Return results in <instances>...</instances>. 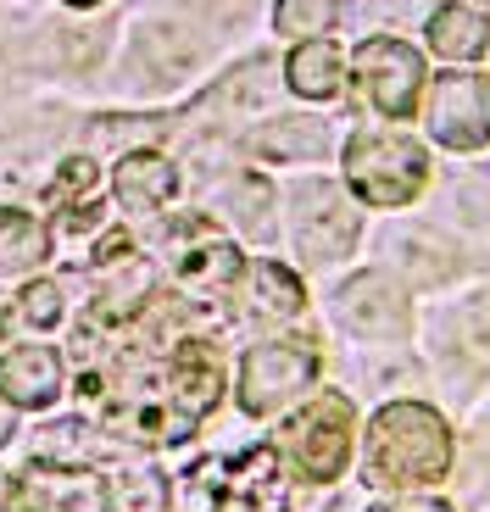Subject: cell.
<instances>
[{
    "label": "cell",
    "mask_w": 490,
    "mask_h": 512,
    "mask_svg": "<svg viewBox=\"0 0 490 512\" xmlns=\"http://www.w3.org/2000/svg\"><path fill=\"white\" fill-rule=\"evenodd\" d=\"M12 435H17V429H12V407H6V396H0V446H6Z\"/></svg>",
    "instance_id": "83f0119b"
},
{
    "label": "cell",
    "mask_w": 490,
    "mask_h": 512,
    "mask_svg": "<svg viewBox=\"0 0 490 512\" xmlns=\"http://www.w3.org/2000/svg\"><path fill=\"white\" fill-rule=\"evenodd\" d=\"M284 78L307 101H335L340 84H346V56H340L335 39H301L290 51V62H284Z\"/></svg>",
    "instance_id": "e0dca14e"
},
{
    "label": "cell",
    "mask_w": 490,
    "mask_h": 512,
    "mask_svg": "<svg viewBox=\"0 0 490 512\" xmlns=\"http://www.w3.org/2000/svg\"><path fill=\"white\" fill-rule=\"evenodd\" d=\"M67 6H101V0H67Z\"/></svg>",
    "instance_id": "f1b7e54d"
},
{
    "label": "cell",
    "mask_w": 490,
    "mask_h": 512,
    "mask_svg": "<svg viewBox=\"0 0 490 512\" xmlns=\"http://www.w3.org/2000/svg\"><path fill=\"white\" fill-rule=\"evenodd\" d=\"M245 262L240 251H234L229 240H218V234H207V245H184L179 251V279L190 284V290L212 295V301H223V295L240 284Z\"/></svg>",
    "instance_id": "ac0fdd59"
},
{
    "label": "cell",
    "mask_w": 490,
    "mask_h": 512,
    "mask_svg": "<svg viewBox=\"0 0 490 512\" xmlns=\"http://www.w3.org/2000/svg\"><path fill=\"white\" fill-rule=\"evenodd\" d=\"M6 512H112V485L90 468L28 462L6 485Z\"/></svg>",
    "instance_id": "9c48e42d"
},
{
    "label": "cell",
    "mask_w": 490,
    "mask_h": 512,
    "mask_svg": "<svg viewBox=\"0 0 490 512\" xmlns=\"http://www.w3.org/2000/svg\"><path fill=\"white\" fill-rule=\"evenodd\" d=\"M340 23V6L335 0H279L273 6V28L290 39H329Z\"/></svg>",
    "instance_id": "7402d4cb"
},
{
    "label": "cell",
    "mask_w": 490,
    "mask_h": 512,
    "mask_svg": "<svg viewBox=\"0 0 490 512\" xmlns=\"http://www.w3.org/2000/svg\"><path fill=\"white\" fill-rule=\"evenodd\" d=\"M184 6H195V12H234L245 0H184Z\"/></svg>",
    "instance_id": "4316f807"
},
{
    "label": "cell",
    "mask_w": 490,
    "mask_h": 512,
    "mask_svg": "<svg viewBox=\"0 0 490 512\" xmlns=\"http://www.w3.org/2000/svg\"><path fill=\"white\" fill-rule=\"evenodd\" d=\"M62 390V357L51 346H12L0 357V396L12 407H51Z\"/></svg>",
    "instance_id": "9a60e30c"
},
{
    "label": "cell",
    "mask_w": 490,
    "mask_h": 512,
    "mask_svg": "<svg viewBox=\"0 0 490 512\" xmlns=\"http://www.w3.org/2000/svg\"><path fill=\"white\" fill-rule=\"evenodd\" d=\"M112 512H168V485L156 468H123L112 479Z\"/></svg>",
    "instance_id": "603a6c76"
},
{
    "label": "cell",
    "mask_w": 490,
    "mask_h": 512,
    "mask_svg": "<svg viewBox=\"0 0 490 512\" xmlns=\"http://www.w3.org/2000/svg\"><path fill=\"white\" fill-rule=\"evenodd\" d=\"M479 6H490V0H479Z\"/></svg>",
    "instance_id": "f546056e"
},
{
    "label": "cell",
    "mask_w": 490,
    "mask_h": 512,
    "mask_svg": "<svg viewBox=\"0 0 490 512\" xmlns=\"http://www.w3.org/2000/svg\"><path fill=\"white\" fill-rule=\"evenodd\" d=\"M346 184L368 206H407L429 184V151L396 128H362L346 140Z\"/></svg>",
    "instance_id": "277c9868"
},
{
    "label": "cell",
    "mask_w": 490,
    "mask_h": 512,
    "mask_svg": "<svg viewBox=\"0 0 490 512\" xmlns=\"http://www.w3.org/2000/svg\"><path fill=\"white\" fill-rule=\"evenodd\" d=\"M351 67H357V84L362 95H368V106L374 112H385L390 123H407V117L418 112V95H424V56L407 45V39H362L357 56H351Z\"/></svg>",
    "instance_id": "52a82bcc"
},
{
    "label": "cell",
    "mask_w": 490,
    "mask_h": 512,
    "mask_svg": "<svg viewBox=\"0 0 490 512\" xmlns=\"http://www.w3.org/2000/svg\"><path fill=\"white\" fill-rule=\"evenodd\" d=\"M95 284H101V301H95V318L106 323H123L145 307V290H151V262L134 251L123 234L95 251Z\"/></svg>",
    "instance_id": "4fadbf2b"
},
{
    "label": "cell",
    "mask_w": 490,
    "mask_h": 512,
    "mask_svg": "<svg viewBox=\"0 0 490 512\" xmlns=\"http://www.w3.org/2000/svg\"><path fill=\"white\" fill-rule=\"evenodd\" d=\"M223 368L207 346H184L179 357L151 362V368H129L117 384H84V396L101 401L106 429L123 440H151V446H173L218 407Z\"/></svg>",
    "instance_id": "6da1fadb"
},
{
    "label": "cell",
    "mask_w": 490,
    "mask_h": 512,
    "mask_svg": "<svg viewBox=\"0 0 490 512\" xmlns=\"http://www.w3.org/2000/svg\"><path fill=\"white\" fill-rule=\"evenodd\" d=\"M112 190H117V201H123V212L151 218V212H162V206L179 195V173H173L168 156L129 151L123 162H117V173H112Z\"/></svg>",
    "instance_id": "5bb4252c"
},
{
    "label": "cell",
    "mask_w": 490,
    "mask_h": 512,
    "mask_svg": "<svg viewBox=\"0 0 490 512\" xmlns=\"http://www.w3.org/2000/svg\"><path fill=\"white\" fill-rule=\"evenodd\" d=\"M452 468V429L435 407L424 401H390L368 423V446H362V474L368 485L385 490H413L435 485Z\"/></svg>",
    "instance_id": "7a4b0ae2"
},
{
    "label": "cell",
    "mask_w": 490,
    "mask_h": 512,
    "mask_svg": "<svg viewBox=\"0 0 490 512\" xmlns=\"http://www.w3.org/2000/svg\"><path fill=\"white\" fill-rule=\"evenodd\" d=\"M284 457L296 462V474L312 485L340 479L351 457V401L346 396H318L284 423Z\"/></svg>",
    "instance_id": "8992f818"
},
{
    "label": "cell",
    "mask_w": 490,
    "mask_h": 512,
    "mask_svg": "<svg viewBox=\"0 0 490 512\" xmlns=\"http://www.w3.org/2000/svg\"><path fill=\"white\" fill-rule=\"evenodd\" d=\"M335 312L351 334H362V340H401L407 323H413L407 295H401V284L390 279V273H357V279L335 295Z\"/></svg>",
    "instance_id": "8fae6325"
},
{
    "label": "cell",
    "mask_w": 490,
    "mask_h": 512,
    "mask_svg": "<svg viewBox=\"0 0 490 512\" xmlns=\"http://www.w3.org/2000/svg\"><path fill=\"white\" fill-rule=\"evenodd\" d=\"M429 134L446 151H485L490 145V78L485 73H440L429 84Z\"/></svg>",
    "instance_id": "ba28073f"
},
{
    "label": "cell",
    "mask_w": 490,
    "mask_h": 512,
    "mask_svg": "<svg viewBox=\"0 0 490 512\" xmlns=\"http://www.w3.org/2000/svg\"><path fill=\"white\" fill-rule=\"evenodd\" d=\"M190 512H284V468L273 446H251L240 457H207L184 474Z\"/></svg>",
    "instance_id": "3957f363"
},
{
    "label": "cell",
    "mask_w": 490,
    "mask_h": 512,
    "mask_svg": "<svg viewBox=\"0 0 490 512\" xmlns=\"http://www.w3.org/2000/svg\"><path fill=\"white\" fill-rule=\"evenodd\" d=\"M296 245L307 262H335L357 245V212L335 184H301L296 190Z\"/></svg>",
    "instance_id": "30bf717a"
},
{
    "label": "cell",
    "mask_w": 490,
    "mask_h": 512,
    "mask_svg": "<svg viewBox=\"0 0 490 512\" xmlns=\"http://www.w3.org/2000/svg\"><path fill=\"white\" fill-rule=\"evenodd\" d=\"M429 51L446 56V62H479L490 51V17L479 6H463V0L440 6L429 17Z\"/></svg>",
    "instance_id": "2e32d148"
},
{
    "label": "cell",
    "mask_w": 490,
    "mask_h": 512,
    "mask_svg": "<svg viewBox=\"0 0 490 512\" xmlns=\"http://www.w3.org/2000/svg\"><path fill=\"white\" fill-rule=\"evenodd\" d=\"M251 312L262 318H296L301 312V279L279 262H257L251 268Z\"/></svg>",
    "instance_id": "44dd1931"
},
{
    "label": "cell",
    "mask_w": 490,
    "mask_h": 512,
    "mask_svg": "<svg viewBox=\"0 0 490 512\" xmlns=\"http://www.w3.org/2000/svg\"><path fill=\"white\" fill-rule=\"evenodd\" d=\"M56 318H62V290H56V284H28V290L17 295V307H6L0 334L28 329V323H56Z\"/></svg>",
    "instance_id": "cb8c5ba5"
},
{
    "label": "cell",
    "mask_w": 490,
    "mask_h": 512,
    "mask_svg": "<svg viewBox=\"0 0 490 512\" xmlns=\"http://www.w3.org/2000/svg\"><path fill=\"white\" fill-rule=\"evenodd\" d=\"M90 179H95V167L84 162V156H73V162L62 167V179H56V201H73V195L84 190V184H90Z\"/></svg>",
    "instance_id": "d4e9b609"
},
{
    "label": "cell",
    "mask_w": 490,
    "mask_h": 512,
    "mask_svg": "<svg viewBox=\"0 0 490 512\" xmlns=\"http://www.w3.org/2000/svg\"><path fill=\"white\" fill-rule=\"evenodd\" d=\"M195 62H201V39L184 23H145L134 34L129 73L145 90H173V84H184L195 73Z\"/></svg>",
    "instance_id": "7c38bea8"
},
{
    "label": "cell",
    "mask_w": 490,
    "mask_h": 512,
    "mask_svg": "<svg viewBox=\"0 0 490 512\" xmlns=\"http://www.w3.org/2000/svg\"><path fill=\"white\" fill-rule=\"evenodd\" d=\"M323 145H329V134H323L312 117H279V123H268L262 134H251V151L257 156H323Z\"/></svg>",
    "instance_id": "ffe728a7"
},
{
    "label": "cell",
    "mask_w": 490,
    "mask_h": 512,
    "mask_svg": "<svg viewBox=\"0 0 490 512\" xmlns=\"http://www.w3.org/2000/svg\"><path fill=\"white\" fill-rule=\"evenodd\" d=\"M368 512H452V507L435 496H401V501H385V507H368Z\"/></svg>",
    "instance_id": "484cf974"
},
{
    "label": "cell",
    "mask_w": 490,
    "mask_h": 512,
    "mask_svg": "<svg viewBox=\"0 0 490 512\" xmlns=\"http://www.w3.org/2000/svg\"><path fill=\"white\" fill-rule=\"evenodd\" d=\"M323 357L318 340L307 334H290V340H262V346L245 351L240 362V407L245 412H273L290 396H301L312 379H318Z\"/></svg>",
    "instance_id": "5b68a950"
},
{
    "label": "cell",
    "mask_w": 490,
    "mask_h": 512,
    "mask_svg": "<svg viewBox=\"0 0 490 512\" xmlns=\"http://www.w3.org/2000/svg\"><path fill=\"white\" fill-rule=\"evenodd\" d=\"M51 256V229L34 218V212H17V206H0V279L6 273H28Z\"/></svg>",
    "instance_id": "d6986e66"
}]
</instances>
